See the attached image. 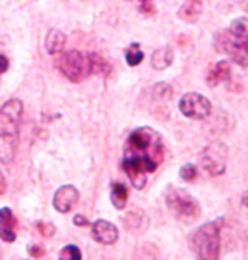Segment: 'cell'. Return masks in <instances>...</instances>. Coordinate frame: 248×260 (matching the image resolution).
<instances>
[{"label": "cell", "mask_w": 248, "mask_h": 260, "mask_svg": "<svg viewBox=\"0 0 248 260\" xmlns=\"http://www.w3.org/2000/svg\"><path fill=\"white\" fill-rule=\"evenodd\" d=\"M65 43H66V36L61 31H58V29H50V31H48L46 39H45V46L50 55H58V53H61L63 48H65Z\"/></svg>", "instance_id": "14"}, {"label": "cell", "mask_w": 248, "mask_h": 260, "mask_svg": "<svg viewBox=\"0 0 248 260\" xmlns=\"http://www.w3.org/2000/svg\"><path fill=\"white\" fill-rule=\"evenodd\" d=\"M16 226H17V221L14 218L12 211L9 208H2L0 209V238L7 243H12L16 242Z\"/></svg>", "instance_id": "11"}, {"label": "cell", "mask_w": 248, "mask_h": 260, "mask_svg": "<svg viewBox=\"0 0 248 260\" xmlns=\"http://www.w3.org/2000/svg\"><path fill=\"white\" fill-rule=\"evenodd\" d=\"M179 109L189 119H206L211 114V102L197 92H189L182 95L179 102Z\"/></svg>", "instance_id": "8"}, {"label": "cell", "mask_w": 248, "mask_h": 260, "mask_svg": "<svg viewBox=\"0 0 248 260\" xmlns=\"http://www.w3.org/2000/svg\"><path fill=\"white\" fill-rule=\"evenodd\" d=\"M241 203H243V204H245V206H246V208H248V190H246V192H245V194H243V198H241Z\"/></svg>", "instance_id": "27"}, {"label": "cell", "mask_w": 248, "mask_h": 260, "mask_svg": "<svg viewBox=\"0 0 248 260\" xmlns=\"http://www.w3.org/2000/svg\"><path fill=\"white\" fill-rule=\"evenodd\" d=\"M92 237L99 243L111 245L118 240L119 232L113 223L105 221V219H97V221L92 224Z\"/></svg>", "instance_id": "10"}, {"label": "cell", "mask_w": 248, "mask_h": 260, "mask_svg": "<svg viewBox=\"0 0 248 260\" xmlns=\"http://www.w3.org/2000/svg\"><path fill=\"white\" fill-rule=\"evenodd\" d=\"M139 2V11L143 14H153L155 7H153V0H136Z\"/></svg>", "instance_id": "22"}, {"label": "cell", "mask_w": 248, "mask_h": 260, "mask_svg": "<svg viewBox=\"0 0 248 260\" xmlns=\"http://www.w3.org/2000/svg\"><path fill=\"white\" fill-rule=\"evenodd\" d=\"M22 122V102L9 99L0 107V161L11 164L16 156Z\"/></svg>", "instance_id": "2"}, {"label": "cell", "mask_w": 248, "mask_h": 260, "mask_svg": "<svg viewBox=\"0 0 248 260\" xmlns=\"http://www.w3.org/2000/svg\"><path fill=\"white\" fill-rule=\"evenodd\" d=\"M220 232L221 221L206 223L191 235V248L197 260H220Z\"/></svg>", "instance_id": "4"}, {"label": "cell", "mask_w": 248, "mask_h": 260, "mask_svg": "<svg viewBox=\"0 0 248 260\" xmlns=\"http://www.w3.org/2000/svg\"><path fill=\"white\" fill-rule=\"evenodd\" d=\"M181 177L184 180H189V182H191V180H194L197 177V169L192 164H186L181 169Z\"/></svg>", "instance_id": "21"}, {"label": "cell", "mask_w": 248, "mask_h": 260, "mask_svg": "<svg viewBox=\"0 0 248 260\" xmlns=\"http://www.w3.org/2000/svg\"><path fill=\"white\" fill-rule=\"evenodd\" d=\"M153 97L155 99H158V101H170L172 99V94H173V90H172V87L168 85V83H165V82H158L157 85L153 87Z\"/></svg>", "instance_id": "19"}, {"label": "cell", "mask_w": 248, "mask_h": 260, "mask_svg": "<svg viewBox=\"0 0 248 260\" xmlns=\"http://www.w3.org/2000/svg\"><path fill=\"white\" fill-rule=\"evenodd\" d=\"M31 253L34 255V257H41V255L45 253V250H43L41 247H32L31 248Z\"/></svg>", "instance_id": "26"}, {"label": "cell", "mask_w": 248, "mask_h": 260, "mask_svg": "<svg viewBox=\"0 0 248 260\" xmlns=\"http://www.w3.org/2000/svg\"><path fill=\"white\" fill-rule=\"evenodd\" d=\"M173 61V51L170 46H163V48H158V50L153 51L152 55V65L155 70H165L172 65Z\"/></svg>", "instance_id": "15"}, {"label": "cell", "mask_w": 248, "mask_h": 260, "mask_svg": "<svg viewBox=\"0 0 248 260\" xmlns=\"http://www.w3.org/2000/svg\"><path fill=\"white\" fill-rule=\"evenodd\" d=\"M215 46L238 65L248 67V31L245 21L236 19L230 29L218 32L215 36Z\"/></svg>", "instance_id": "3"}, {"label": "cell", "mask_w": 248, "mask_h": 260, "mask_svg": "<svg viewBox=\"0 0 248 260\" xmlns=\"http://www.w3.org/2000/svg\"><path fill=\"white\" fill-rule=\"evenodd\" d=\"M202 0H184L179 17L184 19L186 22H196L202 14Z\"/></svg>", "instance_id": "13"}, {"label": "cell", "mask_w": 248, "mask_h": 260, "mask_svg": "<svg viewBox=\"0 0 248 260\" xmlns=\"http://www.w3.org/2000/svg\"><path fill=\"white\" fill-rule=\"evenodd\" d=\"M167 204L170 211L184 223L196 221L199 218V214H201V208H199L197 201L194 199L187 190L179 189V187H168Z\"/></svg>", "instance_id": "6"}, {"label": "cell", "mask_w": 248, "mask_h": 260, "mask_svg": "<svg viewBox=\"0 0 248 260\" xmlns=\"http://www.w3.org/2000/svg\"><path fill=\"white\" fill-rule=\"evenodd\" d=\"M199 161H201V167L204 169V172H207L209 175H212V177L221 175L226 169L225 145H221V143L209 145L201 153V156H199Z\"/></svg>", "instance_id": "7"}, {"label": "cell", "mask_w": 248, "mask_h": 260, "mask_svg": "<svg viewBox=\"0 0 248 260\" xmlns=\"http://www.w3.org/2000/svg\"><path fill=\"white\" fill-rule=\"evenodd\" d=\"M90 58H92V73H102V75H108V73L111 72L109 63L105 61L100 55H97V53H90Z\"/></svg>", "instance_id": "18"}, {"label": "cell", "mask_w": 248, "mask_h": 260, "mask_svg": "<svg viewBox=\"0 0 248 260\" xmlns=\"http://www.w3.org/2000/svg\"><path fill=\"white\" fill-rule=\"evenodd\" d=\"M74 223L77 224V226H87V224H89L87 218H85V216H82V214H75Z\"/></svg>", "instance_id": "23"}, {"label": "cell", "mask_w": 248, "mask_h": 260, "mask_svg": "<svg viewBox=\"0 0 248 260\" xmlns=\"http://www.w3.org/2000/svg\"><path fill=\"white\" fill-rule=\"evenodd\" d=\"M231 77V70H230V63L228 61H220L216 63L215 67L209 70L207 77H206V82L209 87H216L220 85V83L230 80Z\"/></svg>", "instance_id": "12"}, {"label": "cell", "mask_w": 248, "mask_h": 260, "mask_svg": "<svg viewBox=\"0 0 248 260\" xmlns=\"http://www.w3.org/2000/svg\"><path fill=\"white\" fill-rule=\"evenodd\" d=\"M9 70V60L4 55H0V75Z\"/></svg>", "instance_id": "24"}, {"label": "cell", "mask_w": 248, "mask_h": 260, "mask_svg": "<svg viewBox=\"0 0 248 260\" xmlns=\"http://www.w3.org/2000/svg\"><path fill=\"white\" fill-rule=\"evenodd\" d=\"M111 201L116 209H123L128 203V187L123 182H113L111 187Z\"/></svg>", "instance_id": "16"}, {"label": "cell", "mask_w": 248, "mask_h": 260, "mask_svg": "<svg viewBox=\"0 0 248 260\" xmlns=\"http://www.w3.org/2000/svg\"><path fill=\"white\" fill-rule=\"evenodd\" d=\"M58 260H82V252L77 245H66L61 248Z\"/></svg>", "instance_id": "20"}, {"label": "cell", "mask_w": 248, "mask_h": 260, "mask_svg": "<svg viewBox=\"0 0 248 260\" xmlns=\"http://www.w3.org/2000/svg\"><path fill=\"white\" fill-rule=\"evenodd\" d=\"M165 158V145L157 131L141 126L128 136L123 156V170L134 189H143L147 179Z\"/></svg>", "instance_id": "1"}, {"label": "cell", "mask_w": 248, "mask_h": 260, "mask_svg": "<svg viewBox=\"0 0 248 260\" xmlns=\"http://www.w3.org/2000/svg\"><path fill=\"white\" fill-rule=\"evenodd\" d=\"M143 51L139 50V45H136V43H133L128 50H126V61H128L129 67H136L139 65L141 61H143Z\"/></svg>", "instance_id": "17"}, {"label": "cell", "mask_w": 248, "mask_h": 260, "mask_svg": "<svg viewBox=\"0 0 248 260\" xmlns=\"http://www.w3.org/2000/svg\"><path fill=\"white\" fill-rule=\"evenodd\" d=\"M79 201V190L74 185H61L55 192L53 198V206L58 213H68Z\"/></svg>", "instance_id": "9"}, {"label": "cell", "mask_w": 248, "mask_h": 260, "mask_svg": "<svg viewBox=\"0 0 248 260\" xmlns=\"http://www.w3.org/2000/svg\"><path fill=\"white\" fill-rule=\"evenodd\" d=\"M38 228H40V232L43 235H51L53 233V226H50L48 223H40L38 224Z\"/></svg>", "instance_id": "25"}, {"label": "cell", "mask_w": 248, "mask_h": 260, "mask_svg": "<svg viewBox=\"0 0 248 260\" xmlns=\"http://www.w3.org/2000/svg\"><path fill=\"white\" fill-rule=\"evenodd\" d=\"M56 68L65 75L70 82L79 83L92 75V58L90 53L85 55L82 51L70 50L61 53L56 58Z\"/></svg>", "instance_id": "5"}]
</instances>
